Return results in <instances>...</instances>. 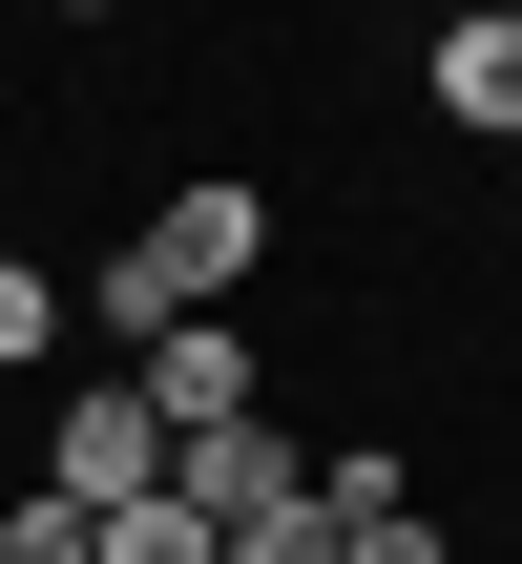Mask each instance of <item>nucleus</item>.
<instances>
[{"label": "nucleus", "mask_w": 522, "mask_h": 564, "mask_svg": "<svg viewBox=\"0 0 522 564\" xmlns=\"http://www.w3.org/2000/svg\"><path fill=\"white\" fill-rule=\"evenodd\" d=\"M251 272H272V188H251V167H188V188H167V209H146V230L84 272V293H63V314H105V335L146 356L167 314H230Z\"/></svg>", "instance_id": "f257e3e1"}, {"label": "nucleus", "mask_w": 522, "mask_h": 564, "mask_svg": "<svg viewBox=\"0 0 522 564\" xmlns=\"http://www.w3.org/2000/svg\"><path fill=\"white\" fill-rule=\"evenodd\" d=\"M84 544H105V523H84L63 481H21V502H0V564H84Z\"/></svg>", "instance_id": "1a4fd4ad"}, {"label": "nucleus", "mask_w": 522, "mask_h": 564, "mask_svg": "<svg viewBox=\"0 0 522 564\" xmlns=\"http://www.w3.org/2000/svg\"><path fill=\"white\" fill-rule=\"evenodd\" d=\"M42 21H105V0H42Z\"/></svg>", "instance_id": "9d476101"}, {"label": "nucleus", "mask_w": 522, "mask_h": 564, "mask_svg": "<svg viewBox=\"0 0 522 564\" xmlns=\"http://www.w3.org/2000/svg\"><path fill=\"white\" fill-rule=\"evenodd\" d=\"M293 481H314L293 419H188V440H167V502H188V523H251V502H293Z\"/></svg>", "instance_id": "20e7f679"}, {"label": "nucleus", "mask_w": 522, "mask_h": 564, "mask_svg": "<svg viewBox=\"0 0 522 564\" xmlns=\"http://www.w3.org/2000/svg\"><path fill=\"white\" fill-rule=\"evenodd\" d=\"M209 564H335V502L293 481V502H251V523H209Z\"/></svg>", "instance_id": "0eeeda50"}, {"label": "nucleus", "mask_w": 522, "mask_h": 564, "mask_svg": "<svg viewBox=\"0 0 522 564\" xmlns=\"http://www.w3.org/2000/svg\"><path fill=\"white\" fill-rule=\"evenodd\" d=\"M126 398H146L167 440H188V419H251V335H209V314H167V335L126 356Z\"/></svg>", "instance_id": "39448f33"}, {"label": "nucleus", "mask_w": 522, "mask_h": 564, "mask_svg": "<svg viewBox=\"0 0 522 564\" xmlns=\"http://www.w3.org/2000/svg\"><path fill=\"white\" fill-rule=\"evenodd\" d=\"M418 84H439L460 147H522V0H460V21L418 42Z\"/></svg>", "instance_id": "7ed1b4c3"}, {"label": "nucleus", "mask_w": 522, "mask_h": 564, "mask_svg": "<svg viewBox=\"0 0 522 564\" xmlns=\"http://www.w3.org/2000/svg\"><path fill=\"white\" fill-rule=\"evenodd\" d=\"M42 356H63V272L0 230V377H42Z\"/></svg>", "instance_id": "423d86ee"}, {"label": "nucleus", "mask_w": 522, "mask_h": 564, "mask_svg": "<svg viewBox=\"0 0 522 564\" xmlns=\"http://www.w3.org/2000/svg\"><path fill=\"white\" fill-rule=\"evenodd\" d=\"M84 564H209V523H188V502L146 481V502H105V544H84Z\"/></svg>", "instance_id": "6e6552de"}, {"label": "nucleus", "mask_w": 522, "mask_h": 564, "mask_svg": "<svg viewBox=\"0 0 522 564\" xmlns=\"http://www.w3.org/2000/svg\"><path fill=\"white\" fill-rule=\"evenodd\" d=\"M42 481H63L84 523H105V502H146V481H167V419H146L126 377H63V419H42Z\"/></svg>", "instance_id": "f03ea898"}]
</instances>
